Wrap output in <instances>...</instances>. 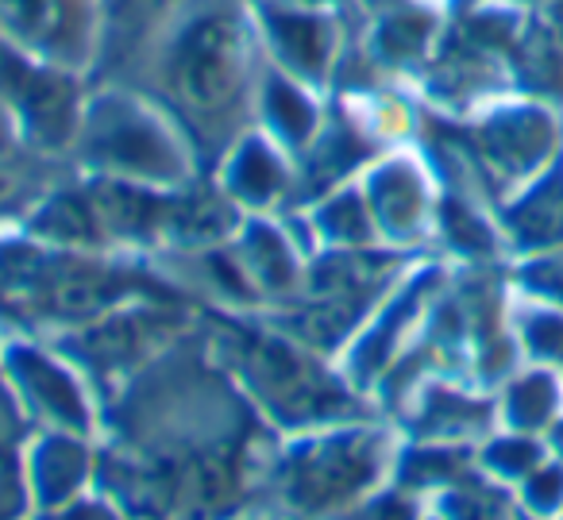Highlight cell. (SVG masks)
<instances>
[{"label":"cell","instance_id":"cell-1","mask_svg":"<svg viewBox=\"0 0 563 520\" xmlns=\"http://www.w3.org/2000/svg\"><path fill=\"white\" fill-rule=\"evenodd\" d=\"M243 78V35L232 20L209 16L181 35L170 55V86L194 109H220Z\"/></svg>","mask_w":563,"mask_h":520},{"label":"cell","instance_id":"cell-3","mask_svg":"<svg viewBox=\"0 0 563 520\" xmlns=\"http://www.w3.org/2000/svg\"><path fill=\"white\" fill-rule=\"evenodd\" d=\"M560 420H563V370L532 363L525 374H517L514 386H509V394H506L509 432H525V435L548 440Z\"/></svg>","mask_w":563,"mask_h":520},{"label":"cell","instance_id":"cell-5","mask_svg":"<svg viewBox=\"0 0 563 520\" xmlns=\"http://www.w3.org/2000/svg\"><path fill=\"white\" fill-rule=\"evenodd\" d=\"M521 509L529 520H563V463L548 455L529 478L517 486Z\"/></svg>","mask_w":563,"mask_h":520},{"label":"cell","instance_id":"cell-4","mask_svg":"<svg viewBox=\"0 0 563 520\" xmlns=\"http://www.w3.org/2000/svg\"><path fill=\"white\" fill-rule=\"evenodd\" d=\"M517 335H521L525 351H529V363L563 370V305L532 301Z\"/></svg>","mask_w":563,"mask_h":520},{"label":"cell","instance_id":"cell-6","mask_svg":"<svg viewBox=\"0 0 563 520\" xmlns=\"http://www.w3.org/2000/svg\"><path fill=\"white\" fill-rule=\"evenodd\" d=\"M128 9H135V12H155V9H163L166 0H124Z\"/></svg>","mask_w":563,"mask_h":520},{"label":"cell","instance_id":"cell-2","mask_svg":"<svg viewBox=\"0 0 563 520\" xmlns=\"http://www.w3.org/2000/svg\"><path fill=\"white\" fill-rule=\"evenodd\" d=\"M509 232L525 255H544L563 247V155L525 181L509 209Z\"/></svg>","mask_w":563,"mask_h":520}]
</instances>
